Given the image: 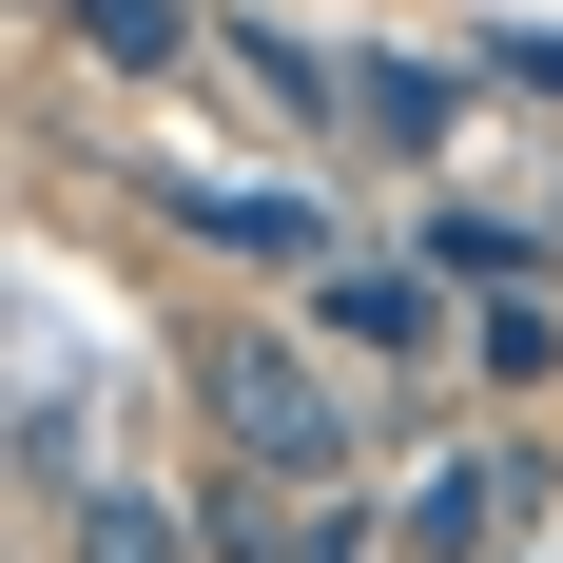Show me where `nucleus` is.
Listing matches in <instances>:
<instances>
[{"mask_svg": "<svg viewBox=\"0 0 563 563\" xmlns=\"http://www.w3.org/2000/svg\"><path fill=\"white\" fill-rule=\"evenodd\" d=\"M195 428H214L253 486H350V466H369L331 350H291L273 311H214V331H195Z\"/></svg>", "mask_w": 563, "mask_h": 563, "instance_id": "nucleus-1", "label": "nucleus"}, {"mask_svg": "<svg viewBox=\"0 0 563 563\" xmlns=\"http://www.w3.org/2000/svg\"><path fill=\"white\" fill-rule=\"evenodd\" d=\"M525 506H544V448H428L389 506V563H506Z\"/></svg>", "mask_w": 563, "mask_h": 563, "instance_id": "nucleus-2", "label": "nucleus"}, {"mask_svg": "<svg viewBox=\"0 0 563 563\" xmlns=\"http://www.w3.org/2000/svg\"><path fill=\"white\" fill-rule=\"evenodd\" d=\"M156 214L214 233V253H253V273H331V214H311V195H273V175H175Z\"/></svg>", "mask_w": 563, "mask_h": 563, "instance_id": "nucleus-3", "label": "nucleus"}, {"mask_svg": "<svg viewBox=\"0 0 563 563\" xmlns=\"http://www.w3.org/2000/svg\"><path fill=\"white\" fill-rule=\"evenodd\" d=\"M214 563H369V506H350V486H253V466H233Z\"/></svg>", "mask_w": 563, "mask_h": 563, "instance_id": "nucleus-4", "label": "nucleus"}, {"mask_svg": "<svg viewBox=\"0 0 563 563\" xmlns=\"http://www.w3.org/2000/svg\"><path fill=\"white\" fill-rule=\"evenodd\" d=\"M428 253H331V273H311V311H331V350H428Z\"/></svg>", "mask_w": 563, "mask_h": 563, "instance_id": "nucleus-5", "label": "nucleus"}, {"mask_svg": "<svg viewBox=\"0 0 563 563\" xmlns=\"http://www.w3.org/2000/svg\"><path fill=\"white\" fill-rule=\"evenodd\" d=\"M58 563H214V525L175 506V486H78L58 506Z\"/></svg>", "mask_w": 563, "mask_h": 563, "instance_id": "nucleus-6", "label": "nucleus"}, {"mask_svg": "<svg viewBox=\"0 0 563 563\" xmlns=\"http://www.w3.org/2000/svg\"><path fill=\"white\" fill-rule=\"evenodd\" d=\"M350 117H369V156H448V136H466V78H448V58H350Z\"/></svg>", "mask_w": 563, "mask_h": 563, "instance_id": "nucleus-7", "label": "nucleus"}, {"mask_svg": "<svg viewBox=\"0 0 563 563\" xmlns=\"http://www.w3.org/2000/svg\"><path fill=\"white\" fill-rule=\"evenodd\" d=\"M58 20H78L117 78H175V58H195V0H58Z\"/></svg>", "mask_w": 563, "mask_h": 563, "instance_id": "nucleus-8", "label": "nucleus"}, {"mask_svg": "<svg viewBox=\"0 0 563 563\" xmlns=\"http://www.w3.org/2000/svg\"><path fill=\"white\" fill-rule=\"evenodd\" d=\"M428 273H466V291H525V273H544V233H525V214H428Z\"/></svg>", "mask_w": 563, "mask_h": 563, "instance_id": "nucleus-9", "label": "nucleus"}, {"mask_svg": "<svg viewBox=\"0 0 563 563\" xmlns=\"http://www.w3.org/2000/svg\"><path fill=\"white\" fill-rule=\"evenodd\" d=\"M486 369H506V389H544V369H563V311H544V273H525V291H486Z\"/></svg>", "mask_w": 563, "mask_h": 563, "instance_id": "nucleus-10", "label": "nucleus"}]
</instances>
